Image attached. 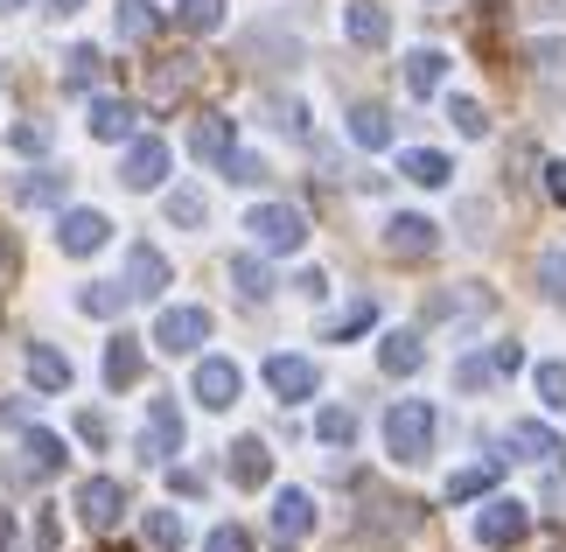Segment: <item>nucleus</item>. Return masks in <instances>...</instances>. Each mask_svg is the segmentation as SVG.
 Returning <instances> with one entry per match:
<instances>
[{
    "label": "nucleus",
    "instance_id": "obj_48",
    "mask_svg": "<svg viewBox=\"0 0 566 552\" xmlns=\"http://www.w3.org/2000/svg\"><path fill=\"white\" fill-rule=\"evenodd\" d=\"M14 147L21 154H42V147H50V126H14Z\"/></svg>",
    "mask_w": 566,
    "mask_h": 552
},
{
    "label": "nucleus",
    "instance_id": "obj_49",
    "mask_svg": "<svg viewBox=\"0 0 566 552\" xmlns=\"http://www.w3.org/2000/svg\"><path fill=\"white\" fill-rule=\"evenodd\" d=\"M546 196L566 210V162H546Z\"/></svg>",
    "mask_w": 566,
    "mask_h": 552
},
{
    "label": "nucleus",
    "instance_id": "obj_2",
    "mask_svg": "<svg viewBox=\"0 0 566 552\" xmlns=\"http://www.w3.org/2000/svg\"><path fill=\"white\" fill-rule=\"evenodd\" d=\"M245 231H252L266 252H301V246H308V217H301L294 204H259V210L245 217Z\"/></svg>",
    "mask_w": 566,
    "mask_h": 552
},
{
    "label": "nucleus",
    "instance_id": "obj_39",
    "mask_svg": "<svg viewBox=\"0 0 566 552\" xmlns=\"http://www.w3.org/2000/svg\"><path fill=\"white\" fill-rule=\"evenodd\" d=\"M182 29H196V35H210V29H224V0H182Z\"/></svg>",
    "mask_w": 566,
    "mask_h": 552
},
{
    "label": "nucleus",
    "instance_id": "obj_23",
    "mask_svg": "<svg viewBox=\"0 0 566 552\" xmlns=\"http://www.w3.org/2000/svg\"><path fill=\"white\" fill-rule=\"evenodd\" d=\"M441 77H448V56H441V50H412V56H406V92H412V98L441 92Z\"/></svg>",
    "mask_w": 566,
    "mask_h": 552
},
{
    "label": "nucleus",
    "instance_id": "obj_40",
    "mask_svg": "<svg viewBox=\"0 0 566 552\" xmlns=\"http://www.w3.org/2000/svg\"><path fill=\"white\" fill-rule=\"evenodd\" d=\"M490 482H496V461H475V469H462V476L448 482V497H454V503H469V497H483Z\"/></svg>",
    "mask_w": 566,
    "mask_h": 552
},
{
    "label": "nucleus",
    "instance_id": "obj_33",
    "mask_svg": "<svg viewBox=\"0 0 566 552\" xmlns=\"http://www.w3.org/2000/svg\"><path fill=\"white\" fill-rule=\"evenodd\" d=\"M98 71H105V56H98V50H71V56H63V84H71V92H92Z\"/></svg>",
    "mask_w": 566,
    "mask_h": 552
},
{
    "label": "nucleus",
    "instance_id": "obj_43",
    "mask_svg": "<svg viewBox=\"0 0 566 552\" xmlns=\"http://www.w3.org/2000/svg\"><path fill=\"white\" fill-rule=\"evenodd\" d=\"M371 315H378L371 301H350V308H343V315L329 322V343H343V336H357V329H371Z\"/></svg>",
    "mask_w": 566,
    "mask_h": 552
},
{
    "label": "nucleus",
    "instance_id": "obj_55",
    "mask_svg": "<svg viewBox=\"0 0 566 552\" xmlns=\"http://www.w3.org/2000/svg\"><path fill=\"white\" fill-rule=\"evenodd\" d=\"M14 8H21V0H0V14H14Z\"/></svg>",
    "mask_w": 566,
    "mask_h": 552
},
{
    "label": "nucleus",
    "instance_id": "obj_26",
    "mask_svg": "<svg viewBox=\"0 0 566 552\" xmlns=\"http://www.w3.org/2000/svg\"><path fill=\"white\" fill-rule=\"evenodd\" d=\"M134 378H140V343L134 336H113V350H105V385L126 392Z\"/></svg>",
    "mask_w": 566,
    "mask_h": 552
},
{
    "label": "nucleus",
    "instance_id": "obj_3",
    "mask_svg": "<svg viewBox=\"0 0 566 552\" xmlns=\"http://www.w3.org/2000/svg\"><path fill=\"white\" fill-rule=\"evenodd\" d=\"M517 364H525L517 343H496V350H483V357H462V364H454V392H490L496 378H511Z\"/></svg>",
    "mask_w": 566,
    "mask_h": 552
},
{
    "label": "nucleus",
    "instance_id": "obj_1",
    "mask_svg": "<svg viewBox=\"0 0 566 552\" xmlns=\"http://www.w3.org/2000/svg\"><path fill=\"white\" fill-rule=\"evenodd\" d=\"M385 448L399 461H427L433 455V406L427 399H399L385 413Z\"/></svg>",
    "mask_w": 566,
    "mask_h": 552
},
{
    "label": "nucleus",
    "instance_id": "obj_45",
    "mask_svg": "<svg viewBox=\"0 0 566 552\" xmlns=\"http://www.w3.org/2000/svg\"><path fill=\"white\" fill-rule=\"evenodd\" d=\"M266 113H273V126H280V134H294V140H301V134H308V126H301V119H308V113H301V105H294V98H273V105H266Z\"/></svg>",
    "mask_w": 566,
    "mask_h": 552
},
{
    "label": "nucleus",
    "instance_id": "obj_13",
    "mask_svg": "<svg viewBox=\"0 0 566 552\" xmlns=\"http://www.w3.org/2000/svg\"><path fill=\"white\" fill-rule=\"evenodd\" d=\"M161 287H168V259L155 246H134V252H126V294H134V301H155Z\"/></svg>",
    "mask_w": 566,
    "mask_h": 552
},
{
    "label": "nucleus",
    "instance_id": "obj_24",
    "mask_svg": "<svg viewBox=\"0 0 566 552\" xmlns=\"http://www.w3.org/2000/svg\"><path fill=\"white\" fill-rule=\"evenodd\" d=\"M231 287H238V301H266V294H273V273H266V259L238 252V259H231Z\"/></svg>",
    "mask_w": 566,
    "mask_h": 552
},
{
    "label": "nucleus",
    "instance_id": "obj_14",
    "mask_svg": "<svg viewBox=\"0 0 566 552\" xmlns=\"http://www.w3.org/2000/svg\"><path fill=\"white\" fill-rule=\"evenodd\" d=\"M343 29H350V42H357V50H385V35H391V14L378 8V0H350Z\"/></svg>",
    "mask_w": 566,
    "mask_h": 552
},
{
    "label": "nucleus",
    "instance_id": "obj_31",
    "mask_svg": "<svg viewBox=\"0 0 566 552\" xmlns=\"http://www.w3.org/2000/svg\"><path fill=\"white\" fill-rule=\"evenodd\" d=\"M189 77H196V63H189V56H176V63H161V71H155V84H147V98H155V105H168V98H182V92H189Z\"/></svg>",
    "mask_w": 566,
    "mask_h": 552
},
{
    "label": "nucleus",
    "instance_id": "obj_42",
    "mask_svg": "<svg viewBox=\"0 0 566 552\" xmlns=\"http://www.w3.org/2000/svg\"><path fill=\"white\" fill-rule=\"evenodd\" d=\"M538 399H546L553 413H566V364H559V357L538 364Z\"/></svg>",
    "mask_w": 566,
    "mask_h": 552
},
{
    "label": "nucleus",
    "instance_id": "obj_16",
    "mask_svg": "<svg viewBox=\"0 0 566 552\" xmlns=\"http://www.w3.org/2000/svg\"><path fill=\"white\" fill-rule=\"evenodd\" d=\"M273 532H280V539H308V532H315L308 490H280V497H273Z\"/></svg>",
    "mask_w": 566,
    "mask_h": 552
},
{
    "label": "nucleus",
    "instance_id": "obj_17",
    "mask_svg": "<svg viewBox=\"0 0 566 552\" xmlns=\"http://www.w3.org/2000/svg\"><path fill=\"white\" fill-rule=\"evenodd\" d=\"M532 77H538V92H546V98H559V92H566V35L532 42Z\"/></svg>",
    "mask_w": 566,
    "mask_h": 552
},
{
    "label": "nucleus",
    "instance_id": "obj_35",
    "mask_svg": "<svg viewBox=\"0 0 566 552\" xmlns=\"http://www.w3.org/2000/svg\"><path fill=\"white\" fill-rule=\"evenodd\" d=\"M538 287H546V301H553V308H566V246L538 252Z\"/></svg>",
    "mask_w": 566,
    "mask_h": 552
},
{
    "label": "nucleus",
    "instance_id": "obj_5",
    "mask_svg": "<svg viewBox=\"0 0 566 552\" xmlns=\"http://www.w3.org/2000/svg\"><path fill=\"white\" fill-rule=\"evenodd\" d=\"M210 336V315L203 308H161V322H155V343L168 350V357H189L196 343Z\"/></svg>",
    "mask_w": 566,
    "mask_h": 552
},
{
    "label": "nucleus",
    "instance_id": "obj_29",
    "mask_svg": "<svg viewBox=\"0 0 566 552\" xmlns=\"http://www.w3.org/2000/svg\"><path fill=\"white\" fill-rule=\"evenodd\" d=\"M490 308V294L483 287H462V294H433L427 301V322H454V315H483Z\"/></svg>",
    "mask_w": 566,
    "mask_h": 552
},
{
    "label": "nucleus",
    "instance_id": "obj_21",
    "mask_svg": "<svg viewBox=\"0 0 566 552\" xmlns=\"http://www.w3.org/2000/svg\"><path fill=\"white\" fill-rule=\"evenodd\" d=\"M399 175H406V183H420V189H441L454 168H448V154H433V147H406L399 154Z\"/></svg>",
    "mask_w": 566,
    "mask_h": 552
},
{
    "label": "nucleus",
    "instance_id": "obj_36",
    "mask_svg": "<svg viewBox=\"0 0 566 552\" xmlns=\"http://www.w3.org/2000/svg\"><path fill=\"white\" fill-rule=\"evenodd\" d=\"M210 217V204H203V189H176L168 196V225H182V231H196Z\"/></svg>",
    "mask_w": 566,
    "mask_h": 552
},
{
    "label": "nucleus",
    "instance_id": "obj_46",
    "mask_svg": "<svg viewBox=\"0 0 566 552\" xmlns=\"http://www.w3.org/2000/svg\"><path fill=\"white\" fill-rule=\"evenodd\" d=\"M224 175H231V183H266V162H259V154H231V162H224Z\"/></svg>",
    "mask_w": 566,
    "mask_h": 552
},
{
    "label": "nucleus",
    "instance_id": "obj_15",
    "mask_svg": "<svg viewBox=\"0 0 566 552\" xmlns=\"http://www.w3.org/2000/svg\"><path fill=\"white\" fill-rule=\"evenodd\" d=\"M189 154H196V162H231V119L224 113H203V119H196L189 126Z\"/></svg>",
    "mask_w": 566,
    "mask_h": 552
},
{
    "label": "nucleus",
    "instance_id": "obj_51",
    "mask_svg": "<svg viewBox=\"0 0 566 552\" xmlns=\"http://www.w3.org/2000/svg\"><path fill=\"white\" fill-rule=\"evenodd\" d=\"M0 427H29V406H21V399H0Z\"/></svg>",
    "mask_w": 566,
    "mask_h": 552
},
{
    "label": "nucleus",
    "instance_id": "obj_47",
    "mask_svg": "<svg viewBox=\"0 0 566 552\" xmlns=\"http://www.w3.org/2000/svg\"><path fill=\"white\" fill-rule=\"evenodd\" d=\"M203 552H245V532H238V524H217V532L203 539Z\"/></svg>",
    "mask_w": 566,
    "mask_h": 552
},
{
    "label": "nucleus",
    "instance_id": "obj_9",
    "mask_svg": "<svg viewBox=\"0 0 566 552\" xmlns=\"http://www.w3.org/2000/svg\"><path fill=\"white\" fill-rule=\"evenodd\" d=\"M266 385L294 406V399H315L322 371H315V357H287V350H280V357H266Z\"/></svg>",
    "mask_w": 566,
    "mask_h": 552
},
{
    "label": "nucleus",
    "instance_id": "obj_28",
    "mask_svg": "<svg viewBox=\"0 0 566 552\" xmlns=\"http://www.w3.org/2000/svg\"><path fill=\"white\" fill-rule=\"evenodd\" d=\"M29 378H35L42 392H63V385H71V357H63V350H50V343H35V350H29Z\"/></svg>",
    "mask_w": 566,
    "mask_h": 552
},
{
    "label": "nucleus",
    "instance_id": "obj_37",
    "mask_svg": "<svg viewBox=\"0 0 566 552\" xmlns=\"http://www.w3.org/2000/svg\"><path fill=\"white\" fill-rule=\"evenodd\" d=\"M182 518L176 511H147V545H161V552H182Z\"/></svg>",
    "mask_w": 566,
    "mask_h": 552
},
{
    "label": "nucleus",
    "instance_id": "obj_22",
    "mask_svg": "<svg viewBox=\"0 0 566 552\" xmlns=\"http://www.w3.org/2000/svg\"><path fill=\"white\" fill-rule=\"evenodd\" d=\"M511 448H525V461H538V469H553V461L566 455L559 440H553V427H538V419H517V427H511Z\"/></svg>",
    "mask_w": 566,
    "mask_h": 552
},
{
    "label": "nucleus",
    "instance_id": "obj_7",
    "mask_svg": "<svg viewBox=\"0 0 566 552\" xmlns=\"http://www.w3.org/2000/svg\"><path fill=\"white\" fill-rule=\"evenodd\" d=\"M433 246H441V231H433L420 210H399V217L385 225V252H391V259H427Z\"/></svg>",
    "mask_w": 566,
    "mask_h": 552
},
{
    "label": "nucleus",
    "instance_id": "obj_32",
    "mask_svg": "<svg viewBox=\"0 0 566 552\" xmlns=\"http://www.w3.org/2000/svg\"><path fill=\"white\" fill-rule=\"evenodd\" d=\"M126 301H134V294H126V280H98V287H84V294H77L84 315H119Z\"/></svg>",
    "mask_w": 566,
    "mask_h": 552
},
{
    "label": "nucleus",
    "instance_id": "obj_11",
    "mask_svg": "<svg viewBox=\"0 0 566 552\" xmlns=\"http://www.w3.org/2000/svg\"><path fill=\"white\" fill-rule=\"evenodd\" d=\"M238 385H245V378H238V364H231V357H203V364H196V399H203L210 413L238 406Z\"/></svg>",
    "mask_w": 566,
    "mask_h": 552
},
{
    "label": "nucleus",
    "instance_id": "obj_12",
    "mask_svg": "<svg viewBox=\"0 0 566 552\" xmlns=\"http://www.w3.org/2000/svg\"><path fill=\"white\" fill-rule=\"evenodd\" d=\"M161 175H168V147L161 140H134V147H126V162H119V183L126 189H155Z\"/></svg>",
    "mask_w": 566,
    "mask_h": 552
},
{
    "label": "nucleus",
    "instance_id": "obj_19",
    "mask_svg": "<svg viewBox=\"0 0 566 552\" xmlns=\"http://www.w3.org/2000/svg\"><path fill=\"white\" fill-rule=\"evenodd\" d=\"M266 476H273L266 440H238V448H231V482H238V490H259Z\"/></svg>",
    "mask_w": 566,
    "mask_h": 552
},
{
    "label": "nucleus",
    "instance_id": "obj_18",
    "mask_svg": "<svg viewBox=\"0 0 566 552\" xmlns=\"http://www.w3.org/2000/svg\"><path fill=\"white\" fill-rule=\"evenodd\" d=\"M63 469V440L56 434H29V440H21V476H29V482H50Z\"/></svg>",
    "mask_w": 566,
    "mask_h": 552
},
{
    "label": "nucleus",
    "instance_id": "obj_38",
    "mask_svg": "<svg viewBox=\"0 0 566 552\" xmlns=\"http://www.w3.org/2000/svg\"><path fill=\"white\" fill-rule=\"evenodd\" d=\"M21 204H63V175L56 168H42V175H21Z\"/></svg>",
    "mask_w": 566,
    "mask_h": 552
},
{
    "label": "nucleus",
    "instance_id": "obj_50",
    "mask_svg": "<svg viewBox=\"0 0 566 552\" xmlns=\"http://www.w3.org/2000/svg\"><path fill=\"white\" fill-rule=\"evenodd\" d=\"M14 267H21V252H14V238H8V231H0V287H8V280H14Z\"/></svg>",
    "mask_w": 566,
    "mask_h": 552
},
{
    "label": "nucleus",
    "instance_id": "obj_6",
    "mask_svg": "<svg viewBox=\"0 0 566 552\" xmlns=\"http://www.w3.org/2000/svg\"><path fill=\"white\" fill-rule=\"evenodd\" d=\"M176 448H182V413H176V399H155L147 427H140V461H168Z\"/></svg>",
    "mask_w": 566,
    "mask_h": 552
},
{
    "label": "nucleus",
    "instance_id": "obj_41",
    "mask_svg": "<svg viewBox=\"0 0 566 552\" xmlns=\"http://www.w3.org/2000/svg\"><path fill=\"white\" fill-rule=\"evenodd\" d=\"M448 119H454V134H469V140H483V134H490V113H483L475 98H454V105H448Z\"/></svg>",
    "mask_w": 566,
    "mask_h": 552
},
{
    "label": "nucleus",
    "instance_id": "obj_20",
    "mask_svg": "<svg viewBox=\"0 0 566 552\" xmlns=\"http://www.w3.org/2000/svg\"><path fill=\"white\" fill-rule=\"evenodd\" d=\"M84 126H92V140H126L134 134V105L126 98H92V119Z\"/></svg>",
    "mask_w": 566,
    "mask_h": 552
},
{
    "label": "nucleus",
    "instance_id": "obj_56",
    "mask_svg": "<svg viewBox=\"0 0 566 552\" xmlns=\"http://www.w3.org/2000/svg\"><path fill=\"white\" fill-rule=\"evenodd\" d=\"M546 552H566V539H553V545H546Z\"/></svg>",
    "mask_w": 566,
    "mask_h": 552
},
{
    "label": "nucleus",
    "instance_id": "obj_10",
    "mask_svg": "<svg viewBox=\"0 0 566 552\" xmlns=\"http://www.w3.org/2000/svg\"><path fill=\"white\" fill-rule=\"evenodd\" d=\"M105 238H113V225H105V210H63V225H56V246L84 259V252H98Z\"/></svg>",
    "mask_w": 566,
    "mask_h": 552
},
{
    "label": "nucleus",
    "instance_id": "obj_27",
    "mask_svg": "<svg viewBox=\"0 0 566 552\" xmlns=\"http://www.w3.org/2000/svg\"><path fill=\"white\" fill-rule=\"evenodd\" d=\"M378 364L391 371V378H412V371L427 364V350H420V336H406V329H399V336H385V350H378Z\"/></svg>",
    "mask_w": 566,
    "mask_h": 552
},
{
    "label": "nucleus",
    "instance_id": "obj_4",
    "mask_svg": "<svg viewBox=\"0 0 566 552\" xmlns=\"http://www.w3.org/2000/svg\"><path fill=\"white\" fill-rule=\"evenodd\" d=\"M119 511H126V490L113 476H92V482H77V518L92 524V532H113L119 524Z\"/></svg>",
    "mask_w": 566,
    "mask_h": 552
},
{
    "label": "nucleus",
    "instance_id": "obj_8",
    "mask_svg": "<svg viewBox=\"0 0 566 552\" xmlns=\"http://www.w3.org/2000/svg\"><path fill=\"white\" fill-rule=\"evenodd\" d=\"M525 532H532V511H525L517 497H496L490 511L475 518V539H483V545H517Z\"/></svg>",
    "mask_w": 566,
    "mask_h": 552
},
{
    "label": "nucleus",
    "instance_id": "obj_54",
    "mask_svg": "<svg viewBox=\"0 0 566 552\" xmlns=\"http://www.w3.org/2000/svg\"><path fill=\"white\" fill-rule=\"evenodd\" d=\"M0 552H8V511H0Z\"/></svg>",
    "mask_w": 566,
    "mask_h": 552
},
{
    "label": "nucleus",
    "instance_id": "obj_25",
    "mask_svg": "<svg viewBox=\"0 0 566 552\" xmlns=\"http://www.w3.org/2000/svg\"><path fill=\"white\" fill-rule=\"evenodd\" d=\"M350 140L357 147H391V113L385 105H350Z\"/></svg>",
    "mask_w": 566,
    "mask_h": 552
},
{
    "label": "nucleus",
    "instance_id": "obj_30",
    "mask_svg": "<svg viewBox=\"0 0 566 552\" xmlns=\"http://www.w3.org/2000/svg\"><path fill=\"white\" fill-rule=\"evenodd\" d=\"M155 29H161L155 0H119V42H147Z\"/></svg>",
    "mask_w": 566,
    "mask_h": 552
},
{
    "label": "nucleus",
    "instance_id": "obj_44",
    "mask_svg": "<svg viewBox=\"0 0 566 552\" xmlns=\"http://www.w3.org/2000/svg\"><path fill=\"white\" fill-rule=\"evenodd\" d=\"M462 238L469 246H490V204H462Z\"/></svg>",
    "mask_w": 566,
    "mask_h": 552
},
{
    "label": "nucleus",
    "instance_id": "obj_34",
    "mask_svg": "<svg viewBox=\"0 0 566 552\" xmlns=\"http://www.w3.org/2000/svg\"><path fill=\"white\" fill-rule=\"evenodd\" d=\"M315 434L329 440V448H350V440H357V413H350V406H329V413H315Z\"/></svg>",
    "mask_w": 566,
    "mask_h": 552
},
{
    "label": "nucleus",
    "instance_id": "obj_52",
    "mask_svg": "<svg viewBox=\"0 0 566 552\" xmlns=\"http://www.w3.org/2000/svg\"><path fill=\"white\" fill-rule=\"evenodd\" d=\"M77 434H84V440L98 448V440H105V419H98V413H77Z\"/></svg>",
    "mask_w": 566,
    "mask_h": 552
},
{
    "label": "nucleus",
    "instance_id": "obj_53",
    "mask_svg": "<svg viewBox=\"0 0 566 552\" xmlns=\"http://www.w3.org/2000/svg\"><path fill=\"white\" fill-rule=\"evenodd\" d=\"M84 8V0H50V14H77Z\"/></svg>",
    "mask_w": 566,
    "mask_h": 552
}]
</instances>
